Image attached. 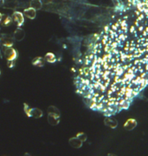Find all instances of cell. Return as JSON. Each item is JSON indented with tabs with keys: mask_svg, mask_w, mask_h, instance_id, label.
<instances>
[{
	"mask_svg": "<svg viewBox=\"0 0 148 156\" xmlns=\"http://www.w3.org/2000/svg\"><path fill=\"white\" fill-rule=\"evenodd\" d=\"M48 112V122L52 125L56 126L60 121V113L59 109L55 106H49L47 109Z\"/></svg>",
	"mask_w": 148,
	"mask_h": 156,
	"instance_id": "6da1fadb",
	"label": "cell"
},
{
	"mask_svg": "<svg viewBox=\"0 0 148 156\" xmlns=\"http://www.w3.org/2000/svg\"><path fill=\"white\" fill-rule=\"evenodd\" d=\"M2 50H3V54L5 56V57L8 60V65L15 63V61L18 57V52L15 49L12 48V46L5 45Z\"/></svg>",
	"mask_w": 148,
	"mask_h": 156,
	"instance_id": "7a4b0ae2",
	"label": "cell"
},
{
	"mask_svg": "<svg viewBox=\"0 0 148 156\" xmlns=\"http://www.w3.org/2000/svg\"><path fill=\"white\" fill-rule=\"evenodd\" d=\"M24 111L25 114L29 117H34V118H41L42 116V111L41 109L36 108H30L28 105L24 104Z\"/></svg>",
	"mask_w": 148,
	"mask_h": 156,
	"instance_id": "3957f363",
	"label": "cell"
},
{
	"mask_svg": "<svg viewBox=\"0 0 148 156\" xmlns=\"http://www.w3.org/2000/svg\"><path fill=\"white\" fill-rule=\"evenodd\" d=\"M13 20L17 23L18 26H21L24 23V15L19 12H15L12 15Z\"/></svg>",
	"mask_w": 148,
	"mask_h": 156,
	"instance_id": "277c9868",
	"label": "cell"
},
{
	"mask_svg": "<svg viewBox=\"0 0 148 156\" xmlns=\"http://www.w3.org/2000/svg\"><path fill=\"white\" fill-rule=\"evenodd\" d=\"M24 37H25V32L20 27L14 31V34H13L14 40H16V41H22V40H24Z\"/></svg>",
	"mask_w": 148,
	"mask_h": 156,
	"instance_id": "5b68a950",
	"label": "cell"
},
{
	"mask_svg": "<svg viewBox=\"0 0 148 156\" xmlns=\"http://www.w3.org/2000/svg\"><path fill=\"white\" fill-rule=\"evenodd\" d=\"M24 15L27 18H29V19H34L36 16V10H35L32 7L27 8V9L24 10Z\"/></svg>",
	"mask_w": 148,
	"mask_h": 156,
	"instance_id": "8992f818",
	"label": "cell"
},
{
	"mask_svg": "<svg viewBox=\"0 0 148 156\" xmlns=\"http://www.w3.org/2000/svg\"><path fill=\"white\" fill-rule=\"evenodd\" d=\"M69 145L71 146L72 148H80L82 146V141L78 138L77 136L76 137H74V138L69 139Z\"/></svg>",
	"mask_w": 148,
	"mask_h": 156,
	"instance_id": "52a82bcc",
	"label": "cell"
},
{
	"mask_svg": "<svg viewBox=\"0 0 148 156\" xmlns=\"http://www.w3.org/2000/svg\"><path fill=\"white\" fill-rule=\"evenodd\" d=\"M104 122H105V125L111 128H116V127L118 126V122L117 120L113 118H110V117H107L104 120Z\"/></svg>",
	"mask_w": 148,
	"mask_h": 156,
	"instance_id": "ba28073f",
	"label": "cell"
},
{
	"mask_svg": "<svg viewBox=\"0 0 148 156\" xmlns=\"http://www.w3.org/2000/svg\"><path fill=\"white\" fill-rule=\"evenodd\" d=\"M137 126V121L134 119H129L125 123L124 127L126 130H133Z\"/></svg>",
	"mask_w": 148,
	"mask_h": 156,
	"instance_id": "9c48e42d",
	"label": "cell"
},
{
	"mask_svg": "<svg viewBox=\"0 0 148 156\" xmlns=\"http://www.w3.org/2000/svg\"><path fill=\"white\" fill-rule=\"evenodd\" d=\"M44 63H45V59L43 57H40V56L36 57L35 59H33V61H32V64L36 67L44 66Z\"/></svg>",
	"mask_w": 148,
	"mask_h": 156,
	"instance_id": "30bf717a",
	"label": "cell"
},
{
	"mask_svg": "<svg viewBox=\"0 0 148 156\" xmlns=\"http://www.w3.org/2000/svg\"><path fill=\"white\" fill-rule=\"evenodd\" d=\"M30 5L35 10H40L42 7V0H31L30 2Z\"/></svg>",
	"mask_w": 148,
	"mask_h": 156,
	"instance_id": "8fae6325",
	"label": "cell"
},
{
	"mask_svg": "<svg viewBox=\"0 0 148 156\" xmlns=\"http://www.w3.org/2000/svg\"><path fill=\"white\" fill-rule=\"evenodd\" d=\"M44 59L46 62H49V63H55L56 61V57L53 53H47L46 56H44Z\"/></svg>",
	"mask_w": 148,
	"mask_h": 156,
	"instance_id": "7c38bea8",
	"label": "cell"
},
{
	"mask_svg": "<svg viewBox=\"0 0 148 156\" xmlns=\"http://www.w3.org/2000/svg\"><path fill=\"white\" fill-rule=\"evenodd\" d=\"M11 22V18H9L8 16H6V15H2V19H1V23L3 24H5V25H7V24H9Z\"/></svg>",
	"mask_w": 148,
	"mask_h": 156,
	"instance_id": "4fadbf2b",
	"label": "cell"
},
{
	"mask_svg": "<svg viewBox=\"0 0 148 156\" xmlns=\"http://www.w3.org/2000/svg\"><path fill=\"white\" fill-rule=\"evenodd\" d=\"M77 137L80 139V140H81L82 142L83 141H85L87 140V135H86L84 133H79V134H77Z\"/></svg>",
	"mask_w": 148,
	"mask_h": 156,
	"instance_id": "5bb4252c",
	"label": "cell"
},
{
	"mask_svg": "<svg viewBox=\"0 0 148 156\" xmlns=\"http://www.w3.org/2000/svg\"><path fill=\"white\" fill-rule=\"evenodd\" d=\"M52 0H42V4H49V3H50Z\"/></svg>",
	"mask_w": 148,
	"mask_h": 156,
	"instance_id": "9a60e30c",
	"label": "cell"
},
{
	"mask_svg": "<svg viewBox=\"0 0 148 156\" xmlns=\"http://www.w3.org/2000/svg\"><path fill=\"white\" fill-rule=\"evenodd\" d=\"M0 74H1V70H0Z\"/></svg>",
	"mask_w": 148,
	"mask_h": 156,
	"instance_id": "2e32d148",
	"label": "cell"
}]
</instances>
